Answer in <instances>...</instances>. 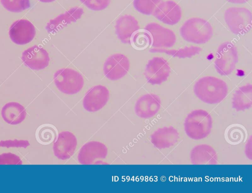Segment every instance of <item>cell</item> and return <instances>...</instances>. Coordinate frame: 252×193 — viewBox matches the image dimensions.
Here are the masks:
<instances>
[{
	"label": "cell",
	"mask_w": 252,
	"mask_h": 193,
	"mask_svg": "<svg viewBox=\"0 0 252 193\" xmlns=\"http://www.w3.org/2000/svg\"><path fill=\"white\" fill-rule=\"evenodd\" d=\"M144 30L149 35L150 45L153 48H171L176 42V38L173 31L157 23L148 24Z\"/></svg>",
	"instance_id": "52a82bcc"
},
{
	"label": "cell",
	"mask_w": 252,
	"mask_h": 193,
	"mask_svg": "<svg viewBox=\"0 0 252 193\" xmlns=\"http://www.w3.org/2000/svg\"><path fill=\"white\" fill-rule=\"evenodd\" d=\"M170 73V67L166 60L161 57H154L150 60L145 69L147 82L152 84H160L165 82Z\"/></svg>",
	"instance_id": "ba28073f"
},
{
	"label": "cell",
	"mask_w": 252,
	"mask_h": 193,
	"mask_svg": "<svg viewBox=\"0 0 252 193\" xmlns=\"http://www.w3.org/2000/svg\"><path fill=\"white\" fill-rule=\"evenodd\" d=\"M161 106L159 97L154 94H147L136 101L134 110L137 116L142 118L154 116L158 111Z\"/></svg>",
	"instance_id": "2e32d148"
},
{
	"label": "cell",
	"mask_w": 252,
	"mask_h": 193,
	"mask_svg": "<svg viewBox=\"0 0 252 193\" xmlns=\"http://www.w3.org/2000/svg\"><path fill=\"white\" fill-rule=\"evenodd\" d=\"M195 95L202 102L215 104L220 102L226 96L228 87L223 80L212 76L200 78L193 88Z\"/></svg>",
	"instance_id": "6da1fadb"
},
{
	"label": "cell",
	"mask_w": 252,
	"mask_h": 193,
	"mask_svg": "<svg viewBox=\"0 0 252 193\" xmlns=\"http://www.w3.org/2000/svg\"><path fill=\"white\" fill-rule=\"evenodd\" d=\"M30 145L29 141L24 139H8L0 141V148H23Z\"/></svg>",
	"instance_id": "f1b7e54d"
},
{
	"label": "cell",
	"mask_w": 252,
	"mask_h": 193,
	"mask_svg": "<svg viewBox=\"0 0 252 193\" xmlns=\"http://www.w3.org/2000/svg\"><path fill=\"white\" fill-rule=\"evenodd\" d=\"M111 0H80L86 7L93 11L102 10L109 5Z\"/></svg>",
	"instance_id": "4316f807"
},
{
	"label": "cell",
	"mask_w": 252,
	"mask_h": 193,
	"mask_svg": "<svg viewBox=\"0 0 252 193\" xmlns=\"http://www.w3.org/2000/svg\"><path fill=\"white\" fill-rule=\"evenodd\" d=\"M36 33L33 25L29 20L20 19L14 22L10 27L9 35L15 44H27L32 41Z\"/></svg>",
	"instance_id": "8fae6325"
},
{
	"label": "cell",
	"mask_w": 252,
	"mask_h": 193,
	"mask_svg": "<svg viewBox=\"0 0 252 193\" xmlns=\"http://www.w3.org/2000/svg\"><path fill=\"white\" fill-rule=\"evenodd\" d=\"M21 58L27 67L33 70L45 68L50 61L49 54L46 50L36 45L25 50Z\"/></svg>",
	"instance_id": "5bb4252c"
},
{
	"label": "cell",
	"mask_w": 252,
	"mask_h": 193,
	"mask_svg": "<svg viewBox=\"0 0 252 193\" xmlns=\"http://www.w3.org/2000/svg\"><path fill=\"white\" fill-rule=\"evenodd\" d=\"M212 127V119L210 114L203 110L190 112L184 122V129L187 136L193 139L207 137Z\"/></svg>",
	"instance_id": "3957f363"
},
{
	"label": "cell",
	"mask_w": 252,
	"mask_h": 193,
	"mask_svg": "<svg viewBox=\"0 0 252 193\" xmlns=\"http://www.w3.org/2000/svg\"><path fill=\"white\" fill-rule=\"evenodd\" d=\"M130 44L137 50H143L150 45L149 35L145 30H138L132 37Z\"/></svg>",
	"instance_id": "484cf974"
},
{
	"label": "cell",
	"mask_w": 252,
	"mask_h": 193,
	"mask_svg": "<svg viewBox=\"0 0 252 193\" xmlns=\"http://www.w3.org/2000/svg\"><path fill=\"white\" fill-rule=\"evenodd\" d=\"M23 164L21 159L18 155L10 152L4 153L0 155V165Z\"/></svg>",
	"instance_id": "83f0119b"
},
{
	"label": "cell",
	"mask_w": 252,
	"mask_h": 193,
	"mask_svg": "<svg viewBox=\"0 0 252 193\" xmlns=\"http://www.w3.org/2000/svg\"><path fill=\"white\" fill-rule=\"evenodd\" d=\"M162 0H133L134 8L139 12L146 15L153 13Z\"/></svg>",
	"instance_id": "cb8c5ba5"
},
{
	"label": "cell",
	"mask_w": 252,
	"mask_h": 193,
	"mask_svg": "<svg viewBox=\"0 0 252 193\" xmlns=\"http://www.w3.org/2000/svg\"><path fill=\"white\" fill-rule=\"evenodd\" d=\"M238 60L236 47L230 42H225L220 44L218 49L215 67L220 75L227 76L233 72Z\"/></svg>",
	"instance_id": "8992f818"
},
{
	"label": "cell",
	"mask_w": 252,
	"mask_h": 193,
	"mask_svg": "<svg viewBox=\"0 0 252 193\" xmlns=\"http://www.w3.org/2000/svg\"><path fill=\"white\" fill-rule=\"evenodd\" d=\"M2 6L12 12H21L30 7V0H0Z\"/></svg>",
	"instance_id": "d4e9b609"
},
{
	"label": "cell",
	"mask_w": 252,
	"mask_h": 193,
	"mask_svg": "<svg viewBox=\"0 0 252 193\" xmlns=\"http://www.w3.org/2000/svg\"><path fill=\"white\" fill-rule=\"evenodd\" d=\"M1 115L5 122L16 125L21 123L25 119L27 112L24 107L20 103L10 102L2 107Z\"/></svg>",
	"instance_id": "ffe728a7"
},
{
	"label": "cell",
	"mask_w": 252,
	"mask_h": 193,
	"mask_svg": "<svg viewBox=\"0 0 252 193\" xmlns=\"http://www.w3.org/2000/svg\"><path fill=\"white\" fill-rule=\"evenodd\" d=\"M232 107L237 111H244L252 105V85L247 84L239 87L232 99Z\"/></svg>",
	"instance_id": "7402d4cb"
},
{
	"label": "cell",
	"mask_w": 252,
	"mask_h": 193,
	"mask_svg": "<svg viewBox=\"0 0 252 193\" xmlns=\"http://www.w3.org/2000/svg\"><path fill=\"white\" fill-rule=\"evenodd\" d=\"M225 22L235 35H243L252 28V13L244 7H230L224 13Z\"/></svg>",
	"instance_id": "277c9868"
},
{
	"label": "cell",
	"mask_w": 252,
	"mask_h": 193,
	"mask_svg": "<svg viewBox=\"0 0 252 193\" xmlns=\"http://www.w3.org/2000/svg\"><path fill=\"white\" fill-rule=\"evenodd\" d=\"M130 67L128 58L124 55L116 54L108 57L103 65L105 76L112 81L119 80L128 72Z\"/></svg>",
	"instance_id": "9c48e42d"
},
{
	"label": "cell",
	"mask_w": 252,
	"mask_h": 193,
	"mask_svg": "<svg viewBox=\"0 0 252 193\" xmlns=\"http://www.w3.org/2000/svg\"><path fill=\"white\" fill-rule=\"evenodd\" d=\"M153 15L164 24L174 25L177 24L182 17L180 6L173 0L161 2L156 7Z\"/></svg>",
	"instance_id": "9a60e30c"
},
{
	"label": "cell",
	"mask_w": 252,
	"mask_h": 193,
	"mask_svg": "<svg viewBox=\"0 0 252 193\" xmlns=\"http://www.w3.org/2000/svg\"><path fill=\"white\" fill-rule=\"evenodd\" d=\"M108 154L107 147L102 143L93 141L86 143L80 149L78 161L82 165H93L101 162Z\"/></svg>",
	"instance_id": "30bf717a"
},
{
	"label": "cell",
	"mask_w": 252,
	"mask_h": 193,
	"mask_svg": "<svg viewBox=\"0 0 252 193\" xmlns=\"http://www.w3.org/2000/svg\"><path fill=\"white\" fill-rule=\"evenodd\" d=\"M109 99L108 89L103 85H96L91 88L85 95L83 106L88 111H97L107 104Z\"/></svg>",
	"instance_id": "7c38bea8"
},
{
	"label": "cell",
	"mask_w": 252,
	"mask_h": 193,
	"mask_svg": "<svg viewBox=\"0 0 252 193\" xmlns=\"http://www.w3.org/2000/svg\"><path fill=\"white\" fill-rule=\"evenodd\" d=\"M229 2L232 3H238V4H241V3H244L249 1V0H226Z\"/></svg>",
	"instance_id": "f546056e"
},
{
	"label": "cell",
	"mask_w": 252,
	"mask_h": 193,
	"mask_svg": "<svg viewBox=\"0 0 252 193\" xmlns=\"http://www.w3.org/2000/svg\"><path fill=\"white\" fill-rule=\"evenodd\" d=\"M83 13V9L81 7L71 8L54 19L51 20L47 23L46 29L49 33H56L67 25L75 22L81 18Z\"/></svg>",
	"instance_id": "ac0fdd59"
},
{
	"label": "cell",
	"mask_w": 252,
	"mask_h": 193,
	"mask_svg": "<svg viewBox=\"0 0 252 193\" xmlns=\"http://www.w3.org/2000/svg\"><path fill=\"white\" fill-rule=\"evenodd\" d=\"M38 0L41 2H42L47 3V2H53L56 0Z\"/></svg>",
	"instance_id": "4dcf8cb0"
},
{
	"label": "cell",
	"mask_w": 252,
	"mask_h": 193,
	"mask_svg": "<svg viewBox=\"0 0 252 193\" xmlns=\"http://www.w3.org/2000/svg\"><path fill=\"white\" fill-rule=\"evenodd\" d=\"M139 30L138 23L131 15H123L116 21L115 32L118 39L123 43L130 44L132 37Z\"/></svg>",
	"instance_id": "e0dca14e"
},
{
	"label": "cell",
	"mask_w": 252,
	"mask_h": 193,
	"mask_svg": "<svg viewBox=\"0 0 252 193\" xmlns=\"http://www.w3.org/2000/svg\"><path fill=\"white\" fill-rule=\"evenodd\" d=\"M190 160L194 165H215L217 163V155L211 146L201 144L191 151Z\"/></svg>",
	"instance_id": "44dd1931"
},
{
	"label": "cell",
	"mask_w": 252,
	"mask_h": 193,
	"mask_svg": "<svg viewBox=\"0 0 252 193\" xmlns=\"http://www.w3.org/2000/svg\"><path fill=\"white\" fill-rule=\"evenodd\" d=\"M201 48L191 46L189 47H186L183 49L179 50H166L159 48H151L149 52L151 53H164L168 55L180 58L186 57L190 58L193 56L198 55L201 51Z\"/></svg>",
	"instance_id": "603a6c76"
},
{
	"label": "cell",
	"mask_w": 252,
	"mask_h": 193,
	"mask_svg": "<svg viewBox=\"0 0 252 193\" xmlns=\"http://www.w3.org/2000/svg\"><path fill=\"white\" fill-rule=\"evenodd\" d=\"M180 35L186 41L197 44H204L213 36V28L206 20L192 18L187 20L180 29Z\"/></svg>",
	"instance_id": "7a4b0ae2"
},
{
	"label": "cell",
	"mask_w": 252,
	"mask_h": 193,
	"mask_svg": "<svg viewBox=\"0 0 252 193\" xmlns=\"http://www.w3.org/2000/svg\"><path fill=\"white\" fill-rule=\"evenodd\" d=\"M179 138L178 131L173 127H164L156 130L151 136L152 143L158 149L170 147Z\"/></svg>",
	"instance_id": "d6986e66"
},
{
	"label": "cell",
	"mask_w": 252,
	"mask_h": 193,
	"mask_svg": "<svg viewBox=\"0 0 252 193\" xmlns=\"http://www.w3.org/2000/svg\"><path fill=\"white\" fill-rule=\"evenodd\" d=\"M77 144V138L73 133L69 131L62 132L53 145L54 155L61 160L68 159L73 155Z\"/></svg>",
	"instance_id": "4fadbf2b"
},
{
	"label": "cell",
	"mask_w": 252,
	"mask_h": 193,
	"mask_svg": "<svg viewBox=\"0 0 252 193\" xmlns=\"http://www.w3.org/2000/svg\"><path fill=\"white\" fill-rule=\"evenodd\" d=\"M54 83L57 88L66 94H74L83 88L84 80L82 75L71 68L58 70L54 75Z\"/></svg>",
	"instance_id": "5b68a950"
}]
</instances>
